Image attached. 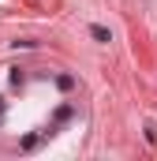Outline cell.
Returning a JSON list of instances; mask_svg holds the SVG:
<instances>
[{"instance_id":"cell-6","label":"cell","mask_w":157,"mask_h":161,"mask_svg":"<svg viewBox=\"0 0 157 161\" xmlns=\"http://www.w3.org/2000/svg\"><path fill=\"white\" fill-rule=\"evenodd\" d=\"M0 116H4V97H0Z\"/></svg>"},{"instance_id":"cell-4","label":"cell","mask_w":157,"mask_h":161,"mask_svg":"<svg viewBox=\"0 0 157 161\" xmlns=\"http://www.w3.org/2000/svg\"><path fill=\"white\" fill-rule=\"evenodd\" d=\"M64 120H71V105H60L56 109V124H64Z\"/></svg>"},{"instance_id":"cell-1","label":"cell","mask_w":157,"mask_h":161,"mask_svg":"<svg viewBox=\"0 0 157 161\" xmlns=\"http://www.w3.org/2000/svg\"><path fill=\"white\" fill-rule=\"evenodd\" d=\"M90 38L101 41V45H109V41H112V34H109V26H97V23H94V26H90Z\"/></svg>"},{"instance_id":"cell-5","label":"cell","mask_w":157,"mask_h":161,"mask_svg":"<svg viewBox=\"0 0 157 161\" xmlns=\"http://www.w3.org/2000/svg\"><path fill=\"white\" fill-rule=\"evenodd\" d=\"M38 142H41L38 135H26V139H23V142H19V146H23V150H34V146H38Z\"/></svg>"},{"instance_id":"cell-2","label":"cell","mask_w":157,"mask_h":161,"mask_svg":"<svg viewBox=\"0 0 157 161\" xmlns=\"http://www.w3.org/2000/svg\"><path fill=\"white\" fill-rule=\"evenodd\" d=\"M56 86H60V90H75V75H68V71L56 75Z\"/></svg>"},{"instance_id":"cell-3","label":"cell","mask_w":157,"mask_h":161,"mask_svg":"<svg viewBox=\"0 0 157 161\" xmlns=\"http://www.w3.org/2000/svg\"><path fill=\"white\" fill-rule=\"evenodd\" d=\"M8 79H11V86H23L26 75H23V68H11V75H8Z\"/></svg>"}]
</instances>
